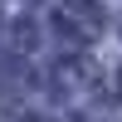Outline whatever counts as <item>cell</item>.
Instances as JSON below:
<instances>
[{"label": "cell", "instance_id": "6da1fadb", "mask_svg": "<svg viewBox=\"0 0 122 122\" xmlns=\"http://www.w3.org/2000/svg\"><path fill=\"white\" fill-rule=\"evenodd\" d=\"M54 25H59V34L68 44H88L103 29V10H98V0H64L59 15H54Z\"/></svg>", "mask_w": 122, "mask_h": 122}]
</instances>
